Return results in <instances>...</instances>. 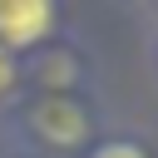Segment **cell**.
<instances>
[{
  "mask_svg": "<svg viewBox=\"0 0 158 158\" xmlns=\"http://www.w3.org/2000/svg\"><path fill=\"white\" fill-rule=\"evenodd\" d=\"M49 25H54V10H49L44 0H0V40H5V44L25 49V44H35ZM5 44H0V49H5Z\"/></svg>",
  "mask_w": 158,
  "mask_h": 158,
  "instance_id": "6da1fadb",
  "label": "cell"
},
{
  "mask_svg": "<svg viewBox=\"0 0 158 158\" xmlns=\"http://www.w3.org/2000/svg\"><path fill=\"white\" fill-rule=\"evenodd\" d=\"M35 118H40V133L54 138V143H79L84 128H89V118H84L74 104H44Z\"/></svg>",
  "mask_w": 158,
  "mask_h": 158,
  "instance_id": "7a4b0ae2",
  "label": "cell"
},
{
  "mask_svg": "<svg viewBox=\"0 0 158 158\" xmlns=\"http://www.w3.org/2000/svg\"><path fill=\"white\" fill-rule=\"evenodd\" d=\"M94 158H143V148H133V143H104Z\"/></svg>",
  "mask_w": 158,
  "mask_h": 158,
  "instance_id": "3957f363",
  "label": "cell"
},
{
  "mask_svg": "<svg viewBox=\"0 0 158 158\" xmlns=\"http://www.w3.org/2000/svg\"><path fill=\"white\" fill-rule=\"evenodd\" d=\"M10 84V59H5V49H0V89Z\"/></svg>",
  "mask_w": 158,
  "mask_h": 158,
  "instance_id": "277c9868",
  "label": "cell"
}]
</instances>
